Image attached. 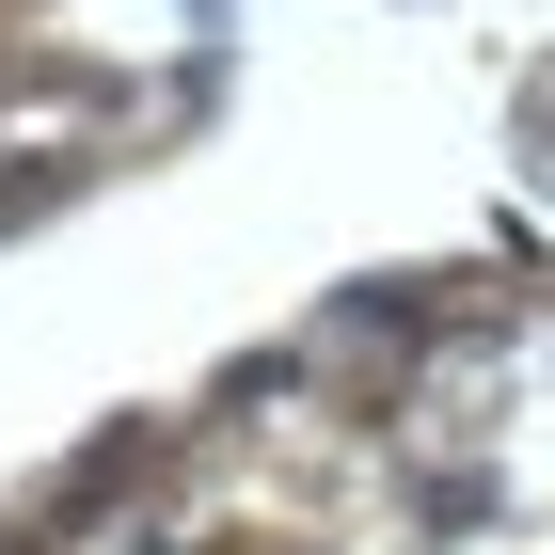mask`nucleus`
<instances>
[]
</instances>
